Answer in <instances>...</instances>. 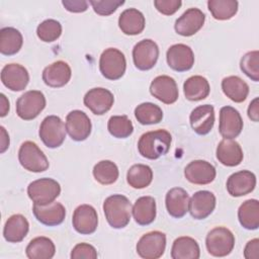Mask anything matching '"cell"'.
<instances>
[{"label":"cell","mask_w":259,"mask_h":259,"mask_svg":"<svg viewBox=\"0 0 259 259\" xmlns=\"http://www.w3.org/2000/svg\"><path fill=\"white\" fill-rule=\"evenodd\" d=\"M172 137L166 130H156L143 134L138 142L139 153L147 159L156 160L170 150Z\"/></svg>","instance_id":"6da1fadb"},{"label":"cell","mask_w":259,"mask_h":259,"mask_svg":"<svg viewBox=\"0 0 259 259\" xmlns=\"http://www.w3.org/2000/svg\"><path fill=\"white\" fill-rule=\"evenodd\" d=\"M132 208L128 198L121 194L110 195L103 202L105 219L113 229H122L128 225Z\"/></svg>","instance_id":"7a4b0ae2"},{"label":"cell","mask_w":259,"mask_h":259,"mask_svg":"<svg viewBox=\"0 0 259 259\" xmlns=\"http://www.w3.org/2000/svg\"><path fill=\"white\" fill-rule=\"evenodd\" d=\"M205 246L211 256L225 257L234 249L235 236L225 227L213 228L206 235Z\"/></svg>","instance_id":"3957f363"},{"label":"cell","mask_w":259,"mask_h":259,"mask_svg":"<svg viewBox=\"0 0 259 259\" xmlns=\"http://www.w3.org/2000/svg\"><path fill=\"white\" fill-rule=\"evenodd\" d=\"M61 186L53 178H39L29 183L27 186L28 197L34 204H49L60 195Z\"/></svg>","instance_id":"277c9868"},{"label":"cell","mask_w":259,"mask_h":259,"mask_svg":"<svg viewBox=\"0 0 259 259\" xmlns=\"http://www.w3.org/2000/svg\"><path fill=\"white\" fill-rule=\"evenodd\" d=\"M126 61L124 55L117 49L108 48L102 52L99 59V70L108 80H118L125 73Z\"/></svg>","instance_id":"5b68a950"},{"label":"cell","mask_w":259,"mask_h":259,"mask_svg":"<svg viewBox=\"0 0 259 259\" xmlns=\"http://www.w3.org/2000/svg\"><path fill=\"white\" fill-rule=\"evenodd\" d=\"M18 160L25 170L34 173L46 171L50 165L47 156L38 146L31 141H26L21 144L18 151Z\"/></svg>","instance_id":"8992f818"},{"label":"cell","mask_w":259,"mask_h":259,"mask_svg":"<svg viewBox=\"0 0 259 259\" xmlns=\"http://www.w3.org/2000/svg\"><path fill=\"white\" fill-rule=\"evenodd\" d=\"M46 104V97L41 91L29 90L17 99L16 113L23 120H31L45 109Z\"/></svg>","instance_id":"52a82bcc"},{"label":"cell","mask_w":259,"mask_h":259,"mask_svg":"<svg viewBox=\"0 0 259 259\" xmlns=\"http://www.w3.org/2000/svg\"><path fill=\"white\" fill-rule=\"evenodd\" d=\"M66 132V125L59 116L49 115L41 121L38 135L45 146L55 149L64 143Z\"/></svg>","instance_id":"ba28073f"},{"label":"cell","mask_w":259,"mask_h":259,"mask_svg":"<svg viewBox=\"0 0 259 259\" xmlns=\"http://www.w3.org/2000/svg\"><path fill=\"white\" fill-rule=\"evenodd\" d=\"M166 248V235L160 231H152L143 235L137 243V253L144 259L162 257Z\"/></svg>","instance_id":"9c48e42d"},{"label":"cell","mask_w":259,"mask_h":259,"mask_svg":"<svg viewBox=\"0 0 259 259\" xmlns=\"http://www.w3.org/2000/svg\"><path fill=\"white\" fill-rule=\"evenodd\" d=\"M159 58L158 45L152 39H143L136 44L133 49V60L135 66L142 71L152 69Z\"/></svg>","instance_id":"30bf717a"},{"label":"cell","mask_w":259,"mask_h":259,"mask_svg":"<svg viewBox=\"0 0 259 259\" xmlns=\"http://www.w3.org/2000/svg\"><path fill=\"white\" fill-rule=\"evenodd\" d=\"M243 130V119L240 112L232 106H224L220 110L219 132L226 140L237 138Z\"/></svg>","instance_id":"8fae6325"},{"label":"cell","mask_w":259,"mask_h":259,"mask_svg":"<svg viewBox=\"0 0 259 259\" xmlns=\"http://www.w3.org/2000/svg\"><path fill=\"white\" fill-rule=\"evenodd\" d=\"M92 124L88 115L81 110H72L66 116V131L76 142L85 141L91 134Z\"/></svg>","instance_id":"7c38bea8"},{"label":"cell","mask_w":259,"mask_h":259,"mask_svg":"<svg viewBox=\"0 0 259 259\" xmlns=\"http://www.w3.org/2000/svg\"><path fill=\"white\" fill-rule=\"evenodd\" d=\"M72 224L76 232L81 235L94 233L98 226V215L96 209L89 204L77 206L73 212Z\"/></svg>","instance_id":"4fadbf2b"},{"label":"cell","mask_w":259,"mask_h":259,"mask_svg":"<svg viewBox=\"0 0 259 259\" xmlns=\"http://www.w3.org/2000/svg\"><path fill=\"white\" fill-rule=\"evenodd\" d=\"M84 105L96 115L106 113L113 105L114 96L105 88L96 87L90 89L84 96Z\"/></svg>","instance_id":"5bb4252c"},{"label":"cell","mask_w":259,"mask_h":259,"mask_svg":"<svg viewBox=\"0 0 259 259\" xmlns=\"http://www.w3.org/2000/svg\"><path fill=\"white\" fill-rule=\"evenodd\" d=\"M168 66L177 72H185L192 68L194 64V54L190 47L184 44L171 46L166 53Z\"/></svg>","instance_id":"9a60e30c"},{"label":"cell","mask_w":259,"mask_h":259,"mask_svg":"<svg viewBox=\"0 0 259 259\" xmlns=\"http://www.w3.org/2000/svg\"><path fill=\"white\" fill-rule=\"evenodd\" d=\"M151 94L165 104H172L178 99V87L176 81L167 75L156 77L150 85Z\"/></svg>","instance_id":"2e32d148"},{"label":"cell","mask_w":259,"mask_h":259,"mask_svg":"<svg viewBox=\"0 0 259 259\" xmlns=\"http://www.w3.org/2000/svg\"><path fill=\"white\" fill-rule=\"evenodd\" d=\"M205 14L200 9L189 8L175 21L174 28L182 36H191L203 26Z\"/></svg>","instance_id":"e0dca14e"},{"label":"cell","mask_w":259,"mask_h":259,"mask_svg":"<svg viewBox=\"0 0 259 259\" xmlns=\"http://www.w3.org/2000/svg\"><path fill=\"white\" fill-rule=\"evenodd\" d=\"M1 81L11 91H22L29 82V74L22 65L7 64L1 70Z\"/></svg>","instance_id":"ac0fdd59"},{"label":"cell","mask_w":259,"mask_h":259,"mask_svg":"<svg viewBox=\"0 0 259 259\" xmlns=\"http://www.w3.org/2000/svg\"><path fill=\"white\" fill-rule=\"evenodd\" d=\"M217 171L213 165L204 160L191 161L184 169L185 178L193 184H209L215 178Z\"/></svg>","instance_id":"d6986e66"},{"label":"cell","mask_w":259,"mask_h":259,"mask_svg":"<svg viewBox=\"0 0 259 259\" xmlns=\"http://www.w3.org/2000/svg\"><path fill=\"white\" fill-rule=\"evenodd\" d=\"M215 196L208 190H199L189 198L188 211L195 220L206 219L214 209Z\"/></svg>","instance_id":"ffe728a7"},{"label":"cell","mask_w":259,"mask_h":259,"mask_svg":"<svg viewBox=\"0 0 259 259\" xmlns=\"http://www.w3.org/2000/svg\"><path fill=\"white\" fill-rule=\"evenodd\" d=\"M256 176L248 170H241L233 173L227 180V190L231 196L240 197L254 190Z\"/></svg>","instance_id":"44dd1931"},{"label":"cell","mask_w":259,"mask_h":259,"mask_svg":"<svg viewBox=\"0 0 259 259\" xmlns=\"http://www.w3.org/2000/svg\"><path fill=\"white\" fill-rule=\"evenodd\" d=\"M32 211L35 219L42 225L49 227H55L62 224L66 217V208L60 203L53 201L46 205L34 204Z\"/></svg>","instance_id":"7402d4cb"},{"label":"cell","mask_w":259,"mask_h":259,"mask_svg":"<svg viewBox=\"0 0 259 259\" xmlns=\"http://www.w3.org/2000/svg\"><path fill=\"white\" fill-rule=\"evenodd\" d=\"M192 130L200 136L208 134L214 124V108L210 104L195 107L189 116Z\"/></svg>","instance_id":"603a6c76"},{"label":"cell","mask_w":259,"mask_h":259,"mask_svg":"<svg viewBox=\"0 0 259 259\" xmlns=\"http://www.w3.org/2000/svg\"><path fill=\"white\" fill-rule=\"evenodd\" d=\"M71 75L70 66L64 61H57L44 69L41 77L46 85L59 88L65 86L70 81Z\"/></svg>","instance_id":"cb8c5ba5"},{"label":"cell","mask_w":259,"mask_h":259,"mask_svg":"<svg viewBox=\"0 0 259 259\" xmlns=\"http://www.w3.org/2000/svg\"><path fill=\"white\" fill-rule=\"evenodd\" d=\"M165 204L167 211L171 217L180 219L188 211L189 195L187 191L181 187L171 188L166 194Z\"/></svg>","instance_id":"d4e9b609"},{"label":"cell","mask_w":259,"mask_h":259,"mask_svg":"<svg viewBox=\"0 0 259 259\" xmlns=\"http://www.w3.org/2000/svg\"><path fill=\"white\" fill-rule=\"evenodd\" d=\"M244 154L239 143L233 140L224 139L217 147V159L223 165L235 167L241 164Z\"/></svg>","instance_id":"484cf974"},{"label":"cell","mask_w":259,"mask_h":259,"mask_svg":"<svg viewBox=\"0 0 259 259\" xmlns=\"http://www.w3.org/2000/svg\"><path fill=\"white\" fill-rule=\"evenodd\" d=\"M146 25L144 14L136 8H127L123 10L118 18V26L120 30L127 35L140 34Z\"/></svg>","instance_id":"4316f807"},{"label":"cell","mask_w":259,"mask_h":259,"mask_svg":"<svg viewBox=\"0 0 259 259\" xmlns=\"http://www.w3.org/2000/svg\"><path fill=\"white\" fill-rule=\"evenodd\" d=\"M28 230L29 224L24 215L12 214L4 225L3 236L9 243H19L26 237Z\"/></svg>","instance_id":"83f0119b"},{"label":"cell","mask_w":259,"mask_h":259,"mask_svg":"<svg viewBox=\"0 0 259 259\" xmlns=\"http://www.w3.org/2000/svg\"><path fill=\"white\" fill-rule=\"evenodd\" d=\"M133 217L140 226L152 224L156 219V200L152 196L138 198L132 208Z\"/></svg>","instance_id":"f1b7e54d"},{"label":"cell","mask_w":259,"mask_h":259,"mask_svg":"<svg viewBox=\"0 0 259 259\" xmlns=\"http://www.w3.org/2000/svg\"><path fill=\"white\" fill-rule=\"evenodd\" d=\"M222 89L224 94L232 101L241 103L249 94L248 84L238 76H229L223 79Z\"/></svg>","instance_id":"f546056e"},{"label":"cell","mask_w":259,"mask_h":259,"mask_svg":"<svg viewBox=\"0 0 259 259\" xmlns=\"http://www.w3.org/2000/svg\"><path fill=\"white\" fill-rule=\"evenodd\" d=\"M200 249L198 243L191 237L177 238L171 248V257L173 259H198Z\"/></svg>","instance_id":"4dcf8cb0"},{"label":"cell","mask_w":259,"mask_h":259,"mask_svg":"<svg viewBox=\"0 0 259 259\" xmlns=\"http://www.w3.org/2000/svg\"><path fill=\"white\" fill-rule=\"evenodd\" d=\"M183 91L186 99L190 101H199L208 96L210 86L204 77L194 75L186 79L183 84Z\"/></svg>","instance_id":"1f68e13d"},{"label":"cell","mask_w":259,"mask_h":259,"mask_svg":"<svg viewBox=\"0 0 259 259\" xmlns=\"http://www.w3.org/2000/svg\"><path fill=\"white\" fill-rule=\"evenodd\" d=\"M25 253L29 259H51L56 253V247L50 238L40 236L28 243Z\"/></svg>","instance_id":"d6a6232c"},{"label":"cell","mask_w":259,"mask_h":259,"mask_svg":"<svg viewBox=\"0 0 259 259\" xmlns=\"http://www.w3.org/2000/svg\"><path fill=\"white\" fill-rule=\"evenodd\" d=\"M23 44L21 32L14 27H3L0 30V52L5 56L17 54Z\"/></svg>","instance_id":"836d02e7"},{"label":"cell","mask_w":259,"mask_h":259,"mask_svg":"<svg viewBox=\"0 0 259 259\" xmlns=\"http://www.w3.org/2000/svg\"><path fill=\"white\" fill-rule=\"evenodd\" d=\"M238 219L241 226L247 230H257L259 227V201L248 199L238 209Z\"/></svg>","instance_id":"e575fe53"},{"label":"cell","mask_w":259,"mask_h":259,"mask_svg":"<svg viewBox=\"0 0 259 259\" xmlns=\"http://www.w3.org/2000/svg\"><path fill=\"white\" fill-rule=\"evenodd\" d=\"M153 171L150 166L145 164L133 165L126 173V181L133 188L142 189L151 184Z\"/></svg>","instance_id":"d590c367"},{"label":"cell","mask_w":259,"mask_h":259,"mask_svg":"<svg viewBox=\"0 0 259 259\" xmlns=\"http://www.w3.org/2000/svg\"><path fill=\"white\" fill-rule=\"evenodd\" d=\"M236 0H208L207 7L212 17L218 20H228L236 15L238 11Z\"/></svg>","instance_id":"8d00e7d4"},{"label":"cell","mask_w":259,"mask_h":259,"mask_svg":"<svg viewBox=\"0 0 259 259\" xmlns=\"http://www.w3.org/2000/svg\"><path fill=\"white\" fill-rule=\"evenodd\" d=\"M92 172L95 180L102 185L114 183L119 175L116 164L109 160H102L95 164Z\"/></svg>","instance_id":"74e56055"},{"label":"cell","mask_w":259,"mask_h":259,"mask_svg":"<svg viewBox=\"0 0 259 259\" xmlns=\"http://www.w3.org/2000/svg\"><path fill=\"white\" fill-rule=\"evenodd\" d=\"M135 116L141 124H155L162 120L163 111L157 104L144 102L136 107Z\"/></svg>","instance_id":"f35d334b"},{"label":"cell","mask_w":259,"mask_h":259,"mask_svg":"<svg viewBox=\"0 0 259 259\" xmlns=\"http://www.w3.org/2000/svg\"><path fill=\"white\" fill-rule=\"evenodd\" d=\"M107 130L114 138L125 139L133 134L134 125L126 115H113L108 119Z\"/></svg>","instance_id":"ab89813d"},{"label":"cell","mask_w":259,"mask_h":259,"mask_svg":"<svg viewBox=\"0 0 259 259\" xmlns=\"http://www.w3.org/2000/svg\"><path fill=\"white\" fill-rule=\"evenodd\" d=\"M37 37L45 42H53L62 34V25L58 20L46 19L36 28Z\"/></svg>","instance_id":"60d3db41"},{"label":"cell","mask_w":259,"mask_h":259,"mask_svg":"<svg viewBox=\"0 0 259 259\" xmlns=\"http://www.w3.org/2000/svg\"><path fill=\"white\" fill-rule=\"evenodd\" d=\"M243 73L254 82L259 81V52L252 51L245 54L240 62Z\"/></svg>","instance_id":"b9f144b4"},{"label":"cell","mask_w":259,"mask_h":259,"mask_svg":"<svg viewBox=\"0 0 259 259\" xmlns=\"http://www.w3.org/2000/svg\"><path fill=\"white\" fill-rule=\"evenodd\" d=\"M95 13L101 16L112 14L120 5L124 4L122 0H91L89 1Z\"/></svg>","instance_id":"7bdbcfd3"},{"label":"cell","mask_w":259,"mask_h":259,"mask_svg":"<svg viewBox=\"0 0 259 259\" xmlns=\"http://www.w3.org/2000/svg\"><path fill=\"white\" fill-rule=\"evenodd\" d=\"M72 259H96L97 258V251L96 249L87 243H79L77 244L72 252H71Z\"/></svg>","instance_id":"ee69618b"},{"label":"cell","mask_w":259,"mask_h":259,"mask_svg":"<svg viewBox=\"0 0 259 259\" xmlns=\"http://www.w3.org/2000/svg\"><path fill=\"white\" fill-rule=\"evenodd\" d=\"M156 9L164 15L174 14L182 5L181 0H155Z\"/></svg>","instance_id":"f6af8a7d"},{"label":"cell","mask_w":259,"mask_h":259,"mask_svg":"<svg viewBox=\"0 0 259 259\" xmlns=\"http://www.w3.org/2000/svg\"><path fill=\"white\" fill-rule=\"evenodd\" d=\"M88 1L85 0H63V6L70 12H84L88 8Z\"/></svg>","instance_id":"bcb514c9"},{"label":"cell","mask_w":259,"mask_h":259,"mask_svg":"<svg viewBox=\"0 0 259 259\" xmlns=\"http://www.w3.org/2000/svg\"><path fill=\"white\" fill-rule=\"evenodd\" d=\"M244 257L246 259H258L259 258V240L253 239L247 243L244 249Z\"/></svg>","instance_id":"7dc6e473"},{"label":"cell","mask_w":259,"mask_h":259,"mask_svg":"<svg viewBox=\"0 0 259 259\" xmlns=\"http://www.w3.org/2000/svg\"><path fill=\"white\" fill-rule=\"evenodd\" d=\"M248 116L251 120L257 122L259 120V98L256 97L254 98L248 107Z\"/></svg>","instance_id":"c3c4849f"},{"label":"cell","mask_w":259,"mask_h":259,"mask_svg":"<svg viewBox=\"0 0 259 259\" xmlns=\"http://www.w3.org/2000/svg\"><path fill=\"white\" fill-rule=\"evenodd\" d=\"M0 131H1V140H0V152L4 153L8 147H9V136L6 132V130L4 128V126H0Z\"/></svg>","instance_id":"681fc988"},{"label":"cell","mask_w":259,"mask_h":259,"mask_svg":"<svg viewBox=\"0 0 259 259\" xmlns=\"http://www.w3.org/2000/svg\"><path fill=\"white\" fill-rule=\"evenodd\" d=\"M0 103H1V106H0V116L4 117V116L7 115L10 106H9L8 99L6 98V96L3 93L0 94Z\"/></svg>","instance_id":"f907efd6"}]
</instances>
